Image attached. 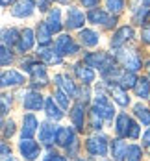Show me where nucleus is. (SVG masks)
<instances>
[{
    "mask_svg": "<svg viewBox=\"0 0 150 161\" xmlns=\"http://www.w3.org/2000/svg\"><path fill=\"white\" fill-rule=\"evenodd\" d=\"M133 37V30L130 26H122V28H119L115 33H113V37H111V47H120V45H124L126 41H130Z\"/></svg>",
    "mask_w": 150,
    "mask_h": 161,
    "instance_id": "13",
    "label": "nucleus"
},
{
    "mask_svg": "<svg viewBox=\"0 0 150 161\" xmlns=\"http://www.w3.org/2000/svg\"><path fill=\"white\" fill-rule=\"evenodd\" d=\"M145 2V6H150V0H143Z\"/></svg>",
    "mask_w": 150,
    "mask_h": 161,
    "instance_id": "47",
    "label": "nucleus"
},
{
    "mask_svg": "<svg viewBox=\"0 0 150 161\" xmlns=\"http://www.w3.org/2000/svg\"><path fill=\"white\" fill-rule=\"evenodd\" d=\"M137 78H135V74H133L132 70H126V72H120L119 74V80H117V85H120L122 89H132L137 85Z\"/></svg>",
    "mask_w": 150,
    "mask_h": 161,
    "instance_id": "22",
    "label": "nucleus"
},
{
    "mask_svg": "<svg viewBox=\"0 0 150 161\" xmlns=\"http://www.w3.org/2000/svg\"><path fill=\"white\" fill-rule=\"evenodd\" d=\"M93 115L100 117L102 120H113V106L109 104V100L106 97L104 91H97V98H95V106H93Z\"/></svg>",
    "mask_w": 150,
    "mask_h": 161,
    "instance_id": "2",
    "label": "nucleus"
},
{
    "mask_svg": "<svg viewBox=\"0 0 150 161\" xmlns=\"http://www.w3.org/2000/svg\"><path fill=\"white\" fill-rule=\"evenodd\" d=\"M83 20H85V15L78 8H69V11H67V28L69 30H80L83 26Z\"/></svg>",
    "mask_w": 150,
    "mask_h": 161,
    "instance_id": "8",
    "label": "nucleus"
},
{
    "mask_svg": "<svg viewBox=\"0 0 150 161\" xmlns=\"http://www.w3.org/2000/svg\"><path fill=\"white\" fill-rule=\"evenodd\" d=\"M33 9H35V2H33V0H19L15 6H13L11 13H13L15 17L24 19V17H30V15H32Z\"/></svg>",
    "mask_w": 150,
    "mask_h": 161,
    "instance_id": "9",
    "label": "nucleus"
},
{
    "mask_svg": "<svg viewBox=\"0 0 150 161\" xmlns=\"http://www.w3.org/2000/svg\"><path fill=\"white\" fill-rule=\"evenodd\" d=\"M50 28L47 26V22H41L39 26H37V41H39V45H43V47H47L50 43Z\"/></svg>",
    "mask_w": 150,
    "mask_h": 161,
    "instance_id": "27",
    "label": "nucleus"
},
{
    "mask_svg": "<svg viewBox=\"0 0 150 161\" xmlns=\"http://www.w3.org/2000/svg\"><path fill=\"white\" fill-rule=\"evenodd\" d=\"M141 156H143V152H141V148H139L137 145H130L128 146L126 161H141Z\"/></svg>",
    "mask_w": 150,
    "mask_h": 161,
    "instance_id": "33",
    "label": "nucleus"
},
{
    "mask_svg": "<svg viewBox=\"0 0 150 161\" xmlns=\"http://www.w3.org/2000/svg\"><path fill=\"white\" fill-rule=\"evenodd\" d=\"M133 113H135V117L141 120V124H143V126H150V109H148V108H145V106L137 104V106L133 108Z\"/></svg>",
    "mask_w": 150,
    "mask_h": 161,
    "instance_id": "30",
    "label": "nucleus"
},
{
    "mask_svg": "<svg viewBox=\"0 0 150 161\" xmlns=\"http://www.w3.org/2000/svg\"><path fill=\"white\" fill-rule=\"evenodd\" d=\"M115 131L119 137H130V139H137L139 137V124L133 122L132 117H128L126 113H120L117 117L115 122Z\"/></svg>",
    "mask_w": 150,
    "mask_h": 161,
    "instance_id": "1",
    "label": "nucleus"
},
{
    "mask_svg": "<svg viewBox=\"0 0 150 161\" xmlns=\"http://www.w3.org/2000/svg\"><path fill=\"white\" fill-rule=\"evenodd\" d=\"M143 146H148L150 148V130L145 131V135H143Z\"/></svg>",
    "mask_w": 150,
    "mask_h": 161,
    "instance_id": "43",
    "label": "nucleus"
},
{
    "mask_svg": "<svg viewBox=\"0 0 150 161\" xmlns=\"http://www.w3.org/2000/svg\"><path fill=\"white\" fill-rule=\"evenodd\" d=\"M56 135H58V128L56 126H52L48 122L41 124V128H39V141H43L45 145H50V143L56 141Z\"/></svg>",
    "mask_w": 150,
    "mask_h": 161,
    "instance_id": "16",
    "label": "nucleus"
},
{
    "mask_svg": "<svg viewBox=\"0 0 150 161\" xmlns=\"http://www.w3.org/2000/svg\"><path fill=\"white\" fill-rule=\"evenodd\" d=\"M9 108H11V98L8 95H2V115H6Z\"/></svg>",
    "mask_w": 150,
    "mask_h": 161,
    "instance_id": "39",
    "label": "nucleus"
},
{
    "mask_svg": "<svg viewBox=\"0 0 150 161\" xmlns=\"http://www.w3.org/2000/svg\"><path fill=\"white\" fill-rule=\"evenodd\" d=\"M22 69H24L26 72L32 74V78H33L35 83L41 81V83L45 85L47 80H48V78H47V69H45L41 63H35V61H30V59H28V61H22Z\"/></svg>",
    "mask_w": 150,
    "mask_h": 161,
    "instance_id": "5",
    "label": "nucleus"
},
{
    "mask_svg": "<svg viewBox=\"0 0 150 161\" xmlns=\"http://www.w3.org/2000/svg\"><path fill=\"white\" fill-rule=\"evenodd\" d=\"M50 2H52V0H41V2H39V9H41V11H47V8H48Z\"/></svg>",
    "mask_w": 150,
    "mask_h": 161,
    "instance_id": "45",
    "label": "nucleus"
},
{
    "mask_svg": "<svg viewBox=\"0 0 150 161\" xmlns=\"http://www.w3.org/2000/svg\"><path fill=\"white\" fill-rule=\"evenodd\" d=\"M74 72H76V76L80 78L82 83H91V81H95V72L91 70V67L89 65H83V63H78L74 67Z\"/></svg>",
    "mask_w": 150,
    "mask_h": 161,
    "instance_id": "18",
    "label": "nucleus"
},
{
    "mask_svg": "<svg viewBox=\"0 0 150 161\" xmlns=\"http://www.w3.org/2000/svg\"><path fill=\"white\" fill-rule=\"evenodd\" d=\"M59 9L56 8V9H52L48 13V19H47V26L50 28V32L52 33H58L61 30V20H59Z\"/></svg>",
    "mask_w": 150,
    "mask_h": 161,
    "instance_id": "26",
    "label": "nucleus"
},
{
    "mask_svg": "<svg viewBox=\"0 0 150 161\" xmlns=\"http://www.w3.org/2000/svg\"><path fill=\"white\" fill-rule=\"evenodd\" d=\"M54 81H56L58 89L65 91L69 97H76V87H74V83H72V80L69 76H65V74H56L54 76Z\"/></svg>",
    "mask_w": 150,
    "mask_h": 161,
    "instance_id": "14",
    "label": "nucleus"
},
{
    "mask_svg": "<svg viewBox=\"0 0 150 161\" xmlns=\"http://www.w3.org/2000/svg\"><path fill=\"white\" fill-rule=\"evenodd\" d=\"M109 89H111V95H113V100H115L119 106H122V108H126L128 104H130V97L126 95V89H122L120 85H117V83H109Z\"/></svg>",
    "mask_w": 150,
    "mask_h": 161,
    "instance_id": "19",
    "label": "nucleus"
},
{
    "mask_svg": "<svg viewBox=\"0 0 150 161\" xmlns=\"http://www.w3.org/2000/svg\"><path fill=\"white\" fill-rule=\"evenodd\" d=\"M76 161H83V159H76Z\"/></svg>",
    "mask_w": 150,
    "mask_h": 161,
    "instance_id": "49",
    "label": "nucleus"
},
{
    "mask_svg": "<svg viewBox=\"0 0 150 161\" xmlns=\"http://www.w3.org/2000/svg\"><path fill=\"white\" fill-rule=\"evenodd\" d=\"M20 33H19V30H15V28H9V30H4L2 32V43L6 45V47H13L15 43H19V37Z\"/></svg>",
    "mask_w": 150,
    "mask_h": 161,
    "instance_id": "28",
    "label": "nucleus"
},
{
    "mask_svg": "<svg viewBox=\"0 0 150 161\" xmlns=\"http://www.w3.org/2000/svg\"><path fill=\"white\" fill-rule=\"evenodd\" d=\"M147 15H148V8H147V6H145V8H139V9L135 11V15H133V22L143 24V22L147 20Z\"/></svg>",
    "mask_w": 150,
    "mask_h": 161,
    "instance_id": "36",
    "label": "nucleus"
},
{
    "mask_svg": "<svg viewBox=\"0 0 150 161\" xmlns=\"http://www.w3.org/2000/svg\"><path fill=\"white\" fill-rule=\"evenodd\" d=\"M141 39H143V43H147V45H150V26H147V28H143V33H141Z\"/></svg>",
    "mask_w": 150,
    "mask_h": 161,
    "instance_id": "40",
    "label": "nucleus"
},
{
    "mask_svg": "<svg viewBox=\"0 0 150 161\" xmlns=\"http://www.w3.org/2000/svg\"><path fill=\"white\" fill-rule=\"evenodd\" d=\"M78 37H80V41H82L83 47H97V45H98V41H100L98 33L93 32V30H82Z\"/></svg>",
    "mask_w": 150,
    "mask_h": 161,
    "instance_id": "25",
    "label": "nucleus"
},
{
    "mask_svg": "<svg viewBox=\"0 0 150 161\" xmlns=\"http://www.w3.org/2000/svg\"><path fill=\"white\" fill-rule=\"evenodd\" d=\"M45 111H47V117L48 119H54V120H59L61 117H63V111L58 108V104H56V98H47V102H45Z\"/></svg>",
    "mask_w": 150,
    "mask_h": 161,
    "instance_id": "23",
    "label": "nucleus"
},
{
    "mask_svg": "<svg viewBox=\"0 0 150 161\" xmlns=\"http://www.w3.org/2000/svg\"><path fill=\"white\" fill-rule=\"evenodd\" d=\"M56 52L59 56H67V54H76L78 52V45L72 41V37L69 35H59L56 41Z\"/></svg>",
    "mask_w": 150,
    "mask_h": 161,
    "instance_id": "7",
    "label": "nucleus"
},
{
    "mask_svg": "<svg viewBox=\"0 0 150 161\" xmlns=\"http://www.w3.org/2000/svg\"><path fill=\"white\" fill-rule=\"evenodd\" d=\"M87 19H89L93 24H106V22H108V13H106L104 9L93 8V9L87 13Z\"/></svg>",
    "mask_w": 150,
    "mask_h": 161,
    "instance_id": "29",
    "label": "nucleus"
},
{
    "mask_svg": "<svg viewBox=\"0 0 150 161\" xmlns=\"http://www.w3.org/2000/svg\"><path fill=\"white\" fill-rule=\"evenodd\" d=\"M124 8V0H108V9L111 13H119Z\"/></svg>",
    "mask_w": 150,
    "mask_h": 161,
    "instance_id": "37",
    "label": "nucleus"
},
{
    "mask_svg": "<svg viewBox=\"0 0 150 161\" xmlns=\"http://www.w3.org/2000/svg\"><path fill=\"white\" fill-rule=\"evenodd\" d=\"M32 47H33V32L30 28H26V30L20 32V39L17 43V48H19V52H26Z\"/></svg>",
    "mask_w": 150,
    "mask_h": 161,
    "instance_id": "21",
    "label": "nucleus"
},
{
    "mask_svg": "<svg viewBox=\"0 0 150 161\" xmlns=\"http://www.w3.org/2000/svg\"><path fill=\"white\" fill-rule=\"evenodd\" d=\"M39 58H41L45 63H59V61H61V58H59L58 52H54V50H47V48L39 52Z\"/></svg>",
    "mask_w": 150,
    "mask_h": 161,
    "instance_id": "32",
    "label": "nucleus"
},
{
    "mask_svg": "<svg viewBox=\"0 0 150 161\" xmlns=\"http://www.w3.org/2000/svg\"><path fill=\"white\" fill-rule=\"evenodd\" d=\"M2 133H4V139H9L13 133H15V122L9 119V120H4V128H2Z\"/></svg>",
    "mask_w": 150,
    "mask_h": 161,
    "instance_id": "35",
    "label": "nucleus"
},
{
    "mask_svg": "<svg viewBox=\"0 0 150 161\" xmlns=\"http://www.w3.org/2000/svg\"><path fill=\"white\" fill-rule=\"evenodd\" d=\"M56 143H58L59 146L69 148L70 145H74V143H76V139H74V131H72L70 128H58Z\"/></svg>",
    "mask_w": 150,
    "mask_h": 161,
    "instance_id": "17",
    "label": "nucleus"
},
{
    "mask_svg": "<svg viewBox=\"0 0 150 161\" xmlns=\"http://www.w3.org/2000/svg\"><path fill=\"white\" fill-rule=\"evenodd\" d=\"M45 161H67V159L63 158V156H59V154H50Z\"/></svg>",
    "mask_w": 150,
    "mask_h": 161,
    "instance_id": "42",
    "label": "nucleus"
},
{
    "mask_svg": "<svg viewBox=\"0 0 150 161\" xmlns=\"http://www.w3.org/2000/svg\"><path fill=\"white\" fill-rule=\"evenodd\" d=\"M11 2H13V0H2V6H4V8H6V6H9V4H11Z\"/></svg>",
    "mask_w": 150,
    "mask_h": 161,
    "instance_id": "46",
    "label": "nucleus"
},
{
    "mask_svg": "<svg viewBox=\"0 0 150 161\" xmlns=\"http://www.w3.org/2000/svg\"><path fill=\"white\" fill-rule=\"evenodd\" d=\"M83 61H85V65H89V67L100 69L102 72L113 67L111 58H108V56L102 54V52H91V54H85V56H83Z\"/></svg>",
    "mask_w": 150,
    "mask_h": 161,
    "instance_id": "3",
    "label": "nucleus"
},
{
    "mask_svg": "<svg viewBox=\"0 0 150 161\" xmlns=\"http://www.w3.org/2000/svg\"><path fill=\"white\" fill-rule=\"evenodd\" d=\"M9 156H11V150L8 148L6 143H2V159H6V158H9Z\"/></svg>",
    "mask_w": 150,
    "mask_h": 161,
    "instance_id": "41",
    "label": "nucleus"
},
{
    "mask_svg": "<svg viewBox=\"0 0 150 161\" xmlns=\"http://www.w3.org/2000/svg\"><path fill=\"white\" fill-rule=\"evenodd\" d=\"M19 150H20L22 159H26V161H33L39 156V152H41L39 145H37L35 141H32V139H22V141L19 143Z\"/></svg>",
    "mask_w": 150,
    "mask_h": 161,
    "instance_id": "6",
    "label": "nucleus"
},
{
    "mask_svg": "<svg viewBox=\"0 0 150 161\" xmlns=\"http://www.w3.org/2000/svg\"><path fill=\"white\" fill-rule=\"evenodd\" d=\"M0 56H2V65H4V67H8V65L13 61V54L9 52V48H8L6 45H2V52H0Z\"/></svg>",
    "mask_w": 150,
    "mask_h": 161,
    "instance_id": "38",
    "label": "nucleus"
},
{
    "mask_svg": "<svg viewBox=\"0 0 150 161\" xmlns=\"http://www.w3.org/2000/svg\"><path fill=\"white\" fill-rule=\"evenodd\" d=\"M24 81L22 78V74L20 72H17V70H8V72H4L2 74V87H15V85H20Z\"/></svg>",
    "mask_w": 150,
    "mask_h": 161,
    "instance_id": "20",
    "label": "nucleus"
},
{
    "mask_svg": "<svg viewBox=\"0 0 150 161\" xmlns=\"http://www.w3.org/2000/svg\"><path fill=\"white\" fill-rule=\"evenodd\" d=\"M54 98H56V102H58L63 109H67V108H69V104H70V100H69L70 97L67 95L65 91H61V89H58V91L54 93Z\"/></svg>",
    "mask_w": 150,
    "mask_h": 161,
    "instance_id": "34",
    "label": "nucleus"
},
{
    "mask_svg": "<svg viewBox=\"0 0 150 161\" xmlns=\"http://www.w3.org/2000/svg\"><path fill=\"white\" fill-rule=\"evenodd\" d=\"M82 2H83L85 8H95V6L98 4V0H82Z\"/></svg>",
    "mask_w": 150,
    "mask_h": 161,
    "instance_id": "44",
    "label": "nucleus"
},
{
    "mask_svg": "<svg viewBox=\"0 0 150 161\" xmlns=\"http://www.w3.org/2000/svg\"><path fill=\"white\" fill-rule=\"evenodd\" d=\"M37 126H39V122L32 113L24 115L22 117V139H32L33 133L37 131Z\"/></svg>",
    "mask_w": 150,
    "mask_h": 161,
    "instance_id": "10",
    "label": "nucleus"
},
{
    "mask_svg": "<svg viewBox=\"0 0 150 161\" xmlns=\"http://www.w3.org/2000/svg\"><path fill=\"white\" fill-rule=\"evenodd\" d=\"M70 119H72V124L76 126V130H83V122H85V108H83L82 102H76L72 106V111H70Z\"/></svg>",
    "mask_w": 150,
    "mask_h": 161,
    "instance_id": "15",
    "label": "nucleus"
},
{
    "mask_svg": "<svg viewBox=\"0 0 150 161\" xmlns=\"http://www.w3.org/2000/svg\"><path fill=\"white\" fill-rule=\"evenodd\" d=\"M111 150H113V158H115V161H126V152H128V145L119 137V139H115L113 141V145H111Z\"/></svg>",
    "mask_w": 150,
    "mask_h": 161,
    "instance_id": "24",
    "label": "nucleus"
},
{
    "mask_svg": "<svg viewBox=\"0 0 150 161\" xmlns=\"http://www.w3.org/2000/svg\"><path fill=\"white\" fill-rule=\"evenodd\" d=\"M135 95L139 98H148L150 97V81L147 78H141L135 85Z\"/></svg>",
    "mask_w": 150,
    "mask_h": 161,
    "instance_id": "31",
    "label": "nucleus"
},
{
    "mask_svg": "<svg viewBox=\"0 0 150 161\" xmlns=\"http://www.w3.org/2000/svg\"><path fill=\"white\" fill-rule=\"evenodd\" d=\"M22 106H24V109H28V111L41 109V108H43V95H41V93H33V91L26 93Z\"/></svg>",
    "mask_w": 150,
    "mask_h": 161,
    "instance_id": "12",
    "label": "nucleus"
},
{
    "mask_svg": "<svg viewBox=\"0 0 150 161\" xmlns=\"http://www.w3.org/2000/svg\"><path fill=\"white\" fill-rule=\"evenodd\" d=\"M119 59L124 63V67L128 69V70H132V72H135V70H139L141 69V59H139V56L135 54V52H120L119 54Z\"/></svg>",
    "mask_w": 150,
    "mask_h": 161,
    "instance_id": "11",
    "label": "nucleus"
},
{
    "mask_svg": "<svg viewBox=\"0 0 150 161\" xmlns=\"http://www.w3.org/2000/svg\"><path fill=\"white\" fill-rule=\"evenodd\" d=\"M85 148L91 156H100L102 158V156L108 154V139L104 135H93V137L87 139Z\"/></svg>",
    "mask_w": 150,
    "mask_h": 161,
    "instance_id": "4",
    "label": "nucleus"
},
{
    "mask_svg": "<svg viewBox=\"0 0 150 161\" xmlns=\"http://www.w3.org/2000/svg\"><path fill=\"white\" fill-rule=\"evenodd\" d=\"M147 69H148V74H150V61L147 63Z\"/></svg>",
    "mask_w": 150,
    "mask_h": 161,
    "instance_id": "48",
    "label": "nucleus"
}]
</instances>
